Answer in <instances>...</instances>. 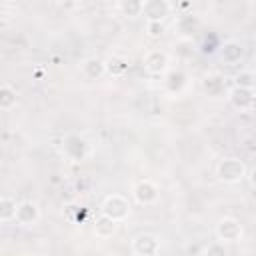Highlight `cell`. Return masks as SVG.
Segmentation results:
<instances>
[{
    "label": "cell",
    "mask_w": 256,
    "mask_h": 256,
    "mask_svg": "<svg viewBox=\"0 0 256 256\" xmlns=\"http://www.w3.org/2000/svg\"><path fill=\"white\" fill-rule=\"evenodd\" d=\"M246 172H248L246 164L240 158H234V156L220 160L218 166H216V176L224 184H238L240 180L246 178Z\"/></svg>",
    "instance_id": "6da1fadb"
},
{
    "label": "cell",
    "mask_w": 256,
    "mask_h": 256,
    "mask_svg": "<svg viewBox=\"0 0 256 256\" xmlns=\"http://www.w3.org/2000/svg\"><path fill=\"white\" fill-rule=\"evenodd\" d=\"M130 210H132V206H130L128 198L122 194H116V192L108 194L100 204V212L114 218L116 222H124L130 216Z\"/></svg>",
    "instance_id": "7a4b0ae2"
},
{
    "label": "cell",
    "mask_w": 256,
    "mask_h": 256,
    "mask_svg": "<svg viewBox=\"0 0 256 256\" xmlns=\"http://www.w3.org/2000/svg\"><path fill=\"white\" fill-rule=\"evenodd\" d=\"M214 234H216V238L222 240L224 244H236V242L242 240L244 228H242V224H240L238 218H234V216H224V218L218 220V224H216V228H214Z\"/></svg>",
    "instance_id": "3957f363"
},
{
    "label": "cell",
    "mask_w": 256,
    "mask_h": 256,
    "mask_svg": "<svg viewBox=\"0 0 256 256\" xmlns=\"http://www.w3.org/2000/svg\"><path fill=\"white\" fill-rule=\"evenodd\" d=\"M88 152H90V146H88V142H86L80 134L70 132V134H66V136L62 138V154H64L68 160H72V162H82V160L88 156Z\"/></svg>",
    "instance_id": "277c9868"
},
{
    "label": "cell",
    "mask_w": 256,
    "mask_h": 256,
    "mask_svg": "<svg viewBox=\"0 0 256 256\" xmlns=\"http://www.w3.org/2000/svg\"><path fill=\"white\" fill-rule=\"evenodd\" d=\"M158 196H160V190H158V186L150 178H142V180L134 182V186H132V198L140 206L154 204L158 200Z\"/></svg>",
    "instance_id": "5b68a950"
},
{
    "label": "cell",
    "mask_w": 256,
    "mask_h": 256,
    "mask_svg": "<svg viewBox=\"0 0 256 256\" xmlns=\"http://www.w3.org/2000/svg\"><path fill=\"white\" fill-rule=\"evenodd\" d=\"M130 248L136 256H154L160 252V238L152 232H142L132 238Z\"/></svg>",
    "instance_id": "8992f818"
},
{
    "label": "cell",
    "mask_w": 256,
    "mask_h": 256,
    "mask_svg": "<svg viewBox=\"0 0 256 256\" xmlns=\"http://www.w3.org/2000/svg\"><path fill=\"white\" fill-rule=\"evenodd\" d=\"M142 64H144V70L152 76H164L170 68V58L164 50H150L144 54L142 58Z\"/></svg>",
    "instance_id": "52a82bcc"
},
{
    "label": "cell",
    "mask_w": 256,
    "mask_h": 256,
    "mask_svg": "<svg viewBox=\"0 0 256 256\" xmlns=\"http://www.w3.org/2000/svg\"><path fill=\"white\" fill-rule=\"evenodd\" d=\"M226 98L236 110H248L254 104V88H246V86L234 84L232 88H228Z\"/></svg>",
    "instance_id": "ba28073f"
},
{
    "label": "cell",
    "mask_w": 256,
    "mask_h": 256,
    "mask_svg": "<svg viewBox=\"0 0 256 256\" xmlns=\"http://www.w3.org/2000/svg\"><path fill=\"white\" fill-rule=\"evenodd\" d=\"M16 224L20 226H34L40 220V206L34 200H22L16 208Z\"/></svg>",
    "instance_id": "9c48e42d"
},
{
    "label": "cell",
    "mask_w": 256,
    "mask_h": 256,
    "mask_svg": "<svg viewBox=\"0 0 256 256\" xmlns=\"http://www.w3.org/2000/svg\"><path fill=\"white\" fill-rule=\"evenodd\" d=\"M172 12V4L168 0H144L142 16L146 22H164V18Z\"/></svg>",
    "instance_id": "30bf717a"
},
{
    "label": "cell",
    "mask_w": 256,
    "mask_h": 256,
    "mask_svg": "<svg viewBox=\"0 0 256 256\" xmlns=\"http://www.w3.org/2000/svg\"><path fill=\"white\" fill-rule=\"evenodd\" d=\"M118 224H120V222H116L114 218H110V216H106V214L100 212V216L94 220L92 232H94L96 238H100V240H108V238H112V236L118 232Z\"/></svg>",
    "instance_id": "8fae6325"
},
{
    "label": "cell",
    "mask_w": 256,
    "mask_h": 256,
    "mask_svg": "<svg viewBox=\"0 0 256 256\" xmlns=\"http://www.w3.org/2000/svg\"><path fill=\"white\" fill-rule=\"evenodd\" d=\"M244 56V46L238 40H226L220 46V58L226 64H238Z\"/></svg>",
    "instance_id": "7c38bea8"
},
{
    "label": "cell",
    "mask_w": 256,
    "mask_h": 256,
    "mask_svg": "<svg viewBox=\"0 0 256 256\" xmlns=\"http://www.w3.org/2000/svg\"><path fill=\"white\" fill-rule=\"evenodd\" d=\"M80 70H82V74H84L88 80H98V78H102V76L108 72V70H106V62L100 60V58H96V56L86 58V60L82 62Z\"/></svg>",
    "instance_id": "4fadbf2b"
},
{
    "label": "cell",
    "mask_w": 256,
    "mask_h": 256,
    "mask_svg": "<svg viewBox=\"0 0 256 256\" xmlns=\"http://www.w3.org/2000/svg\"><path fill=\"white\" fill-rule=\"evenodd\" d=\"M202 90H204L208 96H212V98H218V96H222L224 92H228V90H226V82H224V78H222L220 74H208V76H204V80H202Z\"/></svg>",
    "instance_id": "5bb4252c"
},
{
    "label": "cell",
    "mask_w": 256,
    "mask_h": 256,
    "mask_svg": "<svg viewBox=\"0 0 256 256\" xmlns=\"http://www.w3.org/2000/svg\"><path fill=\"white\" fill-rule=\"evenodd\" d=\"M164 86L170 94H180L186 86V74L182 70H170L166 72V80H164Z\"/></svg>",
    "instance_id": "9a60e30c"
},
{
    "label": "cell",
    "mask_w": 256,
    "mask_h": 256,
    "mask_svg": "<svg viewBox=\"0 0 256 256\" xmlns=\"http://www.w3.org/2000/svg\"><path fill=\"white\" fill-rule=\"evenodd\" d=\"M118 12L126 18H138L144 12V0H118Z\"/></svg>",
    "instance_id": "2e32d148"
},
{
    "label": "cell",
    "mask_w": 256,
    "mask_h": 256,
    "mask_svg": "<svg viewBox=\"0 0 256 256\" xmlns=\"http://www.w3.org/2000/svg\"><path fill=\"white\" fill-rule=\"evenodd\" d=\"M16 102H18V92H16V88H12L10 84H2L0 86V110L2 112H8V110H12L14 106H16Z\"/></svg>",
    "instance_id": "e0dca14e"
},
{
    "label": "cell",
    "mask_w": 256,
    "mask_h": 256,
    "mask_svg": "<svg viewBox=\"0 0 256 256\" xmlns=\"http://www.w3.org/2000/svg\"><path fill=\"white\" fill-rule=\"evenodd\" d=\"M16 208H18V202L10 196H2L0 198V222L6 224V222H12L16 218Z\"/></svg>",
    "instance_id": "ac0fdd59"
},
{
    "label": "cell",
    "mask_w": 256,
    "mask_h": 256,
    "mask_svg": "<svg viewBox=\"0 0 256 256\" xmlns=\"http://www.w3.org/2000/svg\"><path fill=\"white\" fill-rule=\"evenodd\" d=\"M106 70L112 76H122L128 70V60H124L120 56H112L110 60H106Z\"/></svg>",
    "instance_id": "d6986e66"
},
{
    "label": "cell",
    "mask_w": 256,
    "mask_h": 256,
    "mask_svg": "<svg viewBox=\"0 0 256 256\" xmlns=\"http://www.w3.org/2000/svg\"><path fill=\"white\" fill-rule=\"evenodd\" d=\"M234 84L246 86V88H254V84H256V74H254L252 70H242V72H238V74L234 76Z\"/></svg>",
    "instance_id": "ffe728a7"
},
{
    "label": "cell",
    "mask_w": 256,
    "mask_h": 256,
    "mask_svg": "<svg viewBox=\"0 0 256 256\" xmlns=\"http://www.w3.org/2000/svg\"><path fill=\"white\" fill-rule=\"evenodd\" d=\"M202 254L206 256H226L228 254V248L222 240H214L212 244H208L206 248H202Z\"/></svg>",
    "instance_id": "44dd1931"
},
{
    "label": "cell",
    "mask_w": 256,
    "mask_h": 256,
    "mask_svg": "<svg viewBox=\"0 0 256 256\" xmlns=\"http://www.w3.org/2000/svg\"><path fill=\"white\" fill-rule=\"evenodd\" d=\"M166 32V26H164V22H146V34H148V38H160L162 34Z\"/></svg>",
    "instance_id": "7402d4cb"
},
{
    "label": "cell",
    "mask_w": 256,
    "mask_h": 256,
    "mask_svg": "<svg viewBox=\"0 0 256 256\" xmlns=\"http://www.w3.org/2000/svg\"><path fill=\"white\" fill-rule=\"evenodd\" d=\"M246 180H248V184L256 190V166H252V168L246 172Z\"/></svg>",
    "instance_id": "603a6c76"
},
{
    "label": "cell",
    "mask_w": 256,
    "mask_h": 256,
    "mask_svg": "<svg viewBox=\"0 0 256 256\" xmlns=\"http://www.w3.org/2000/svg\"><path fill=\"white\" fill-rule=\"evenodd\" d=\"M254 72H256V56H254Z\"/></svg>",
    "instance_id": "cb8c5ba5"
}]
</instances>
